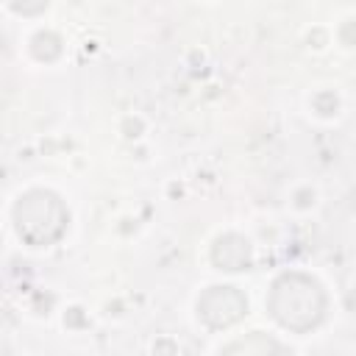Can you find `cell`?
Masks as SVG:
<instances>
[{"instance_id":"obj_1","label":"cell","mask_w":356,"mask_h":356,"mask_svg":"<svg viewBox=\"0 0 356 356\" xmlns=\"http://www.w3.org/2000/svg\"><path fill=\"white\" fill-rule=\"evenodd\" d=\"M273 317L286 328H309L323 317V295L320 286L300 275H284L273 286Z\"/></svg>"},{"instance_id":"obj_2","label":"cell","mask_w":356,"mask_h":356,"mask_svg":"<svg viewBox=\"0 0 356 356\" xmlns=\"http://www.w3.org/2000/svg\"><path fill=\"white\" fill-rule=\"evenodd\" d=\"M222 356H292V353L281 342H275L270 337H261V334H253L248 339H239V342L228 345Z\"/></svg>"}]
</instances>
